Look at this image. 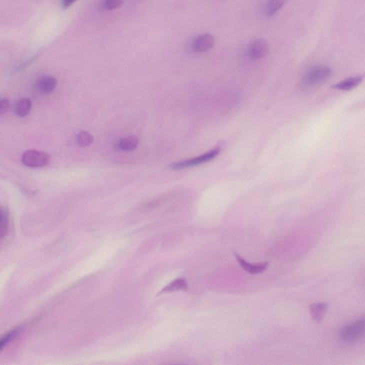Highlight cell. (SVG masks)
<instances>
[{"label": "cell", "mask_w": 365, "mask_h": 365, "mask_svg": "<svg viewBox=\"0 0 365 365\" xmlns=\"http://www.w3.org/2000/svg\"><path fill=\"white\" fill-rule=\"evenodd\" d=\"M58 86V80L52 76L40 77L36 82V87L38 91L42 93H51Z\"/></svg>", "instance_id": "cell-8"}, {"label": "cell", "mask_w": 365, "mask_h": 365, "mask_svg": "<svg viewBox=\"0 0 365 365\" xmlns=\"http://www.w3.org/2000/svg\"><path fill=\"white\" fill-rule=\"evenodd\" d=\"M187 291L188 290V284L186 279L184 278H177L174 280L172 282H170L168 284H167L164 288L162 289L160 291V294L162 293H168L177 292V291Z\"/></svg>", "instance_id": "cell-13"}, {"label": "cell", "mask_w": 365, "mask_h": 365, "mask_svg": "<svg viewBox=\"0 0 365 365\" xmlns=\"http://www.w3.org/2000/svg\"><path fill=\"white\" fill-rule=\"evenodd\" d=\"M269 51V45L264 38L256 40L251 45L250 56L252 60H258L264 58Z\"/></svg>", "instance_id": "cell-6"}, {"label": "cell", "mask_w": 365, "mask_h": 365, "mask_svg": "<svg viewBox=\"0 0 365 365\" xmlns=\"http://www.w3.org/2000/svg\"><path fill=\"white\" fill-rule=\"evenodd\" d=\"M328 309V304L324 302L312 303L310 306L309 311L313 320L320 322L326 316Z\"/></svg>", "instance_id": "cell-10"}, {"label": "cell", "mask_w": 365, "mask_h": 365, "mask_svg": "<svg viewBox=\"0 0 365 365\" xmlns=\"http://www.w3.org/2000/svg\"><path fill=\"white\" fill-rule=\"evenodd\" d=\"M219 153H220V150L218 148L212 149V150H209V152L202 154V155L198 156L172 164L169 166V168L175 170L192 168V167L196 166L202 165V164L210 162L212 159L216 158Z\"/></svg>", "instance_id": "cell-3"}, {"label": "cell", "mask_w": 365, "mask_h": 365, "mask_svg": "<svg viewBox=\"0 0 365 365\" xmlns=\"http://www.w3.org/2000/svg\"><path fill=\"white\" fill-rule=\"evenodd\" d=\"M362 80L363 76L350 77V78H346V80L336 84L333 86V88L341 90V91H349L358 86L362 82Z\"/></svg>", "instance_id": "cell-11"}, {"label": "cell", "mask_w": 365, "mask_h": 365, "mask_svg": "<svg viewBox=\"0 0 365 365\" xmlns=\"http://www.w3.org/2000/svg\"><path fill=\"white\" fill-rule=\"evenodd\" d=\"M0 234H1V238H4L5 236L6 235L9 229V212L6 208L2 207L1 209V221H0Z\"/></svg>", "instance_id": "cell-15"}, {"label": "cell", "mask_w": 365, "mask_h": 365, "mask_svg": "<svg viewBox=\"0 0 365 365\" xmlns=\"http://www.w3.org/2000/svg\"><path fill=\"white\" fill-rule=\"evenodd\" d=\"M140 143L138 137L134 135L122 137L117 142L116 147L120 150L124 152H133Z\"/></svg>", "instance_id": "cell-9"}, {"label": "cell", "mask_w": 365, "mask_h": 365, "mask_svg": "<svg viewBox=\"0 0 365 365\" xmlns=\"http://www.w3.org/2000/svg\"><path fill=\"white\" fill-rule=\"evenodd\" d=\"M330 68L324 65H318L310 68L303 76V86L312 87L320 84L330 76Z\"/></svg>", "instance_id": "cell-1"}, {"label": "cell", "mask_w": 365, "mask_h": 365, "mask_svg": "<svg viewBox=\"0 0 365 365\" xmlns=\"http://www.w3.org/2000/svg\"><path fill=\"white\" fill-rule=\"evenodd\" d=\"M123 4V0H103L102 8L106 11H112L120 8Z\"/></svg>", "instance_id": "cell-18"}, {"label": "cell", "mask_w": 365, "mask_h": 365, "mask_svg": "<svg viewBox=\"0 0 365 365\" xmlns=\"http://www.w3.org/2000/svg\"><path fill=\"white\" fill-rule=\"evenodd\" d=\"M20 330H20V328H16V329L9 332L8 334H6L4 336H2L1 342H0V350L3 351L4 348H6V346H8V344H9L10 343L18 336Z\"/></svg>", "instance_id": "cell-17"}, {"label": "cell", "mask_w": 365, "mask_h": 365, "mask_svg": "<svg viewBox=\"0 0 365 365\" xmlns=\"http://www.w3.org/2000/svg\"><path fill=\"white\" fill-rule=\"evenodd\" d=\"M365 333V319H360L350 323L340 331V339L348 344L359 341Z\"/></svg>", "instance_id": "cell-2"}, {"label": "cell", "mask_w": 365, "mask_h": 365, "mask_svg": "<svg viewBox=\"0 0 365 365\" xmlns=\"http://www.w3.org/2000/svg\"><path fill=\"white\" fill-rule=\"evenodd\" d=\"M215 40L212 34H204L194 40L192 48L197 52H205L212 48Z\"/></svg>", "instance_id": "cell-5"}, {"label": "cell", "mask_w": 365, "mask_h": 365, "mask_svg": "<svg viewBox=\"0 0 365 365\" xmlns=\"http://www.w3.org/2000/svg\"><path fill=\"white\" fill-rule=\"evenodd\" d=\"M76 142L81 147H87L93 144L94 136L88 132L82 130L76 135Z\"/></svg>", "instance_id": "cell-16"}, {"label": "cell", "mask_w": 365, "mask_h": 365, "mask_svg": "<svg viewBox=\"0 0 365 365\" xmlns=\"http://www.w3.org/2000/svg\"><path fill=\"white\" fill-rule=\"evenodd\" d=\"M76 1V0H62V4L63 8L66 9L72 6Z\"/></svg>", "instance_id": "cell-20"}, {"label": "cell", "mask_w": 365, "mask_h": 365, "mask_svg": "<svg viewBox=\"0 0 365 365\" xmlns=\"http://www.w3.org/2000/svg\"><path fill=\"white\" fill-rule=\"evenodd\" d=\"M287 0H268L264 12L267 16H272L284 6Z\"/></svg>", "instance_id": "cell-14"}, {"label": "cell", "mask_w": 365, "mask_h": 365, "mask_svg": "<svg viewBox=\"0 0 365 365\" xmlns=\"http://www.w3.org/2000/svg\"><path fill=\"white\" fill-rule=\"evenodd\" d=\"M236 260L244 270L250 274H258L264 272L268 267V264L267 262H262L258 264H251L247 262L240 256L236 254Z\"/></svg>", "instance_id": "cell-7"}, {"label": "cell", "mask_w": 365, "mask_h": 365, "mask_svg": "<svg viewBox=\"0 0 365 365\" xmlns=\"http://www.w3.org/2000/svg\"><path fill=\"white\" fill-rule=\"evenodd\" d=\"M10 108V102L6 98H2L0 103V114L1 115L4 114L8 112Z\"/></svg>", "instance_id": "cell-19"}, {"label": "cell", "mask_w": 365, "mask_h": 365, "mask_svg": "<svg viewBox=\"0 0 365 365\" xmlns=\"http://www.w3.org/2000/svg\"><path fill=\"white\" fill-rule=\"evenodd\" d=\"M50 162L48 154L38 150H28L23 154L22 162L29 168H41Z\"/></svg>", "instance_id": "cell-4"}, {"label": "cell", "mask_w": 365, "mask_h": 365, "mask_svg": "<svg viewBox=\"0 0 365 365\" xmlns=\"http://www.w3.org/2000/svg\"><path fill=\"white\" fill-rule=\"evenodd\" d=\"M32 103L31 100L28 98H24L16 102L14 106V112L16 116L20 117H25L29 115L31 112Z\"/></svg>", "instance_id": "cell-12"}]
</instances>
